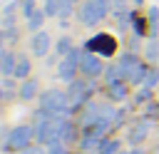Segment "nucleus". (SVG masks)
<instances>
[]
</instances>
